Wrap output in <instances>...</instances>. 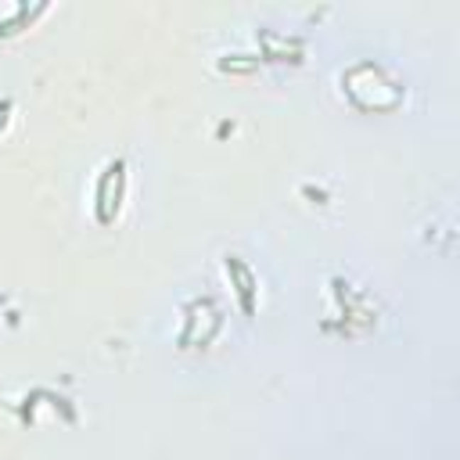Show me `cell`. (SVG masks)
Segmentation results:
<instances>
[{
  "label": "cell",
  "instance_id": "obj_1",
  "mask_svg": "<svg viewBox=\"0 0 460 460\" xmlns=\"http://www.w3.org/2000/svg\"><path fill=\"white\" fill-rule=\"evenodd\" d=\"M226 270H234V273H238V284H241V288H238V292H241V302H245V310L252 313V273H248L238 259H226Z\"/></svg>",
  "mask_w": 460,
  "mask_h": 460
}]
</instances>
